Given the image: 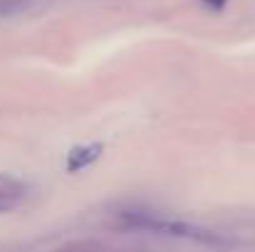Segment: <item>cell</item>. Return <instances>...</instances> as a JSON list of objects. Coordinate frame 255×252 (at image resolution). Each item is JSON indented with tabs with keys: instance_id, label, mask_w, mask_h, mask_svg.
Segmentation results:
<instances>
[{
	"instance_id": "cell-1",
	"label": "cell",
	"mask_w": 255,
	"mask_h": 252,
	"mask_svg": "<svg viewBox=\"0 0 255 252\" xmlns=\"http://www.w3.org/2000/svg\"><path fill=\"white\" fill-rule=\"evenodd\" d=\"M22 195H25V188L17 180L0 175V213L17 208L20 200H22Z\"/></svg>"
},
{
	"instance_id": "cell-2",
	"label": "cell",
	"mask_w": 255,
	"mask_h": 252,
	"mask_svg": "<svg viewBox=\"0 0 255 252\" xmlns=\"http://www.w3.org/2000/svg\"><path fill=\"white\" fill-rule=\"evenodd\" d=\"M97 156H99V146L77 149V151H72V156H70V161H67V168H70V170H82V168H87L89 164H94Z\"/></svg>"
}]
</instances>
